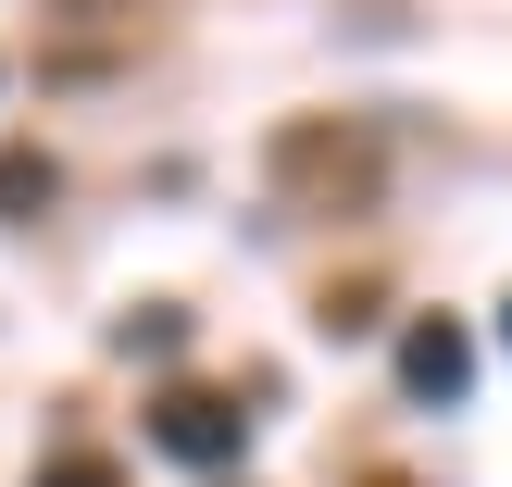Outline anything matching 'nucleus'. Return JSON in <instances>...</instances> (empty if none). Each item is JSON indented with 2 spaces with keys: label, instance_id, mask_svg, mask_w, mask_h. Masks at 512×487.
Wrapping results in <instances>:
<instances>
[{
  "label": "nucleus",
  "instance_id": "nucleus-1",
  "mask_svg": "<svg viewBox=\"0 0 512 487\" xmlns=\"http://www.w3.org/2000/svg\"><path fill=\"white\" fill-rule=\"evenodd\" d=\"M150 438H163L188 475H213V463H238V450H250V413H238V400H213V388H175L163 413H150Z\"/></svg>",
  "mask_w": 512,
  "mask_h": 487
},
{
  "label": "nucleus",
  "instance_id": "nucleus-2",
  "mask_svg": "<svg viewBox=\"0 0 512 487\" xmlns=\"http://www.w3.org/2000/svg\"><path fill=\"white\" fill-rule=\"evenodd\" d=\"M400 388H413V400H463V388H475V338H463L450 313H425L413 338H400Z\"/></svg>",
  "mask_w": 512,
  "mask_h": 487
},
{
  "label": "nucleus",
  "instance_id": "nucleus-3",
  "mask_svg": "<svg viewBox=\"0 0 512 487\" xmlns=\"http://www.w3.org/2000/svg\"><path fill=\"white\" fill-rule=\"evenodd\" d=\"M50 200V150H0V213H38Z\"/></svg>",
  "mask_w": 512,
  "mask_h": 487
},
{
  "label": "nucleus",
  "instance_id": "nucleus-4",
  "mask_svg": "<svg viewBox=\"0 0 512 487\" xmlns=\"http://www.w3.org/2000/svg\"><path fill=\"white\" fill-rule=\"evenodd\" d=\"M50 487H113V463H88V450H75V463H50Z\"/></svg>",
  "mask_w": 512,
  "mask_h": 487
},
{
  "label": "nucleus",
  "instance_id": "nucleus-5",
  "mask_svg": "<svg viewBox=\"0 0 512 487\" xmlns=\"http://www.w3.org/2000/svg\"><path fill=\"white\" fill-rule=\"evenodd\" d=\"M50 13H63V25H113V0H50Z\"/></svg>",
  "mask_w": 512,
  "mask_h": 487
},
{
  "label": "nucleus",
  "instance_id": "nucleus-6",
  "mask_svg": "<svg viewBox=\"0 0 512 487\" xmlns=\"http://www.w3.org/2000/svg\"><path fill=\"white\" fill-rule=\"evenodd\" d=\"M500 338H512V313H500Z\"/></svg>",
  "mask_w": 512,
  "mask_h": 487
}]
</instances>
